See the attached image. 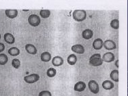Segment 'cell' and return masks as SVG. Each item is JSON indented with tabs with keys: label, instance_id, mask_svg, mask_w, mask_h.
Returning a JSON list of instances; mask_svg holds the SVG:
<instances>
[{
	"label": "cell",
	"instance_id": "ac0fdd59",
	"mask_svg": "<svg viewBox=\"0 0 128 96\" xmlns=\"http://www.w3.org/2000/svg\"><path fill=\"white\" fill-rule=\"evenodd\" d=\"M67 62L70 65L73 66L77 62V58L75 54H70L67 58Z\"/></svg>",
	"mask_w": 128,
	"mask_h": 96
},
{
	"label": "cell",
	"instance_id": "f1b7e54d",
	"mask_svg": "<svg viewBox=\"0 0 128 96\" xmlns=\"http://www.w3.org/2000/svg\"><path fill=\"white\" fill-rule=\"evenodd\" d=\"M1 35L0 34V39H1Z\"/></svg>",
	"mask_w": 128,
	"mask_h": 96
},
{
	"label": "cell",
	"instance_id": "9c48e42d",
	"mask_svg": "<svg viewBox=\"0 0 128 96\" xmlns=\"http://www.w3.org/2000/svg\"><path fill=\"white\" fill-rule=\"evenodd\" d=\"M86 88V84L84 82L79 81L76 82L74 86V90L75 91L82 92L84 91Z\"/></svg>",
	"mask_w": 128,
	"mask_h": 96
},
{
	"label": "cell",
	"instance_id": "4fadbf2b",
	"mask_svg": "<svg viewBox=\"0 0 128 96\" xmlns=\"http://www.w3.org/2000/svg\"><path fill=\"white\" fill-rule=\"evenodd\" d=\"M5 14L7 17L10 18H14L18 16V12L16 10L8 9L5 10Z\"/></svg>",
	"mask_w": 128,
	"mask_h": 96
},
{
	"label": "cell",
	"instance_id": "52a82bcc",
	"mask_svg": "<svg viewBox=\"0 0 128 96\" xmlns=\"http://www.w3.org/2000/svg\"><path fill=\"white\" fill-rule=\"evenodd\" d=\"M103 61L106 62H111L114 61L115 56L114 54L111 52H108L104 54L102 57Z\"/></svg>",
	"mask_w": 128,
	"mask_h": 96
},
{
	"label": "cell",
	"instance_id": "83f0119b",
	"mask_svg": "<svg viewBox=\"0 0 128 96\" xmlns=\"http://www.w3.org/2000/svg\"><path fill=\"white\" fill-rule=\"evenodd\" d=\"M115 65L117 68H118L119 67V65H118V60H117L115 62Z\"/></svg>",
	"mask_w": 128,
	"mask_h": 96
},
{
	"label": "cell",
	"instance_id": "44dd1931",
	"mask_svg": "<svg viewBox=\"0 0 128 96\" xmlns=\"http://www.w3.org/2000/svg\"><path fill=\"white\" fill-rule=\"evenodd\" d=\"M8 57L4 54H0V65H4L8 61Z\"/></svg>",
	"mask_w": 128,
	"mask_h": 96
},
{
	"label": "cell",
	"instance_id": "603a6c76",
	"mask_svg": "<svg viewBox=\"0 0 128 96\" xmlns=\"http://www.w3.org/2000/svg\"><path fill=\"white\" fill-rule=\"evenodd\" d=\"M50 14V12L48 10H41L40 11V15L43 18H48Z\"/></svg>",
	"mask_w": 128,
	"mask_h": 96
},
{
	"label": "cell",
	"instance_id": "5b68a950",
	"mask_svg": "<svg viewBox=\"0 0 128 96\" xmlns=\"http://www.w3.org/2000/svg\"><path fill=\"white\" fill-rule=\"evenodd\" d=\"M40 76L36 74H32L24 77L25 81L28 84H32L36 82L39 80Z\"/></svg>",
	"mask_w": 128,
	"mask_h": 96
},
{
	"label": "cell",
	"instance_id": "7a4b0ae2",
	"mask_svg": "<svg viewBox=\"0 0 128 96\" xmlns=\"http://www.w3.org/2000/svg\"><path fill=\"white\" fill-rule=\"evenodd\" d=\"M73 18L76 22L84 20L86 18V12L83 10H76L73 12Z\"/></svg>",
	"mask_w": 128,
	"mask_h": 96
},
{
	"label": "cell",
	"instance_id": "4316f807",
	"mask_svg": "<svg viewBox=\"0 0 128 96\" xmlns=\"http://www.w3.org/2000/svg\"><path fill=\"white\" fill-rule=\"evenodd\" d=\"M5 48V45L2 43H0V52H2Z\"/></svg>",
	"mask_w": 128,
	"mask_h": 96
},
{
	"label": "cell",
	"instance_id": "7c38bea8",
	"mask_svg": "<svg viewBox=\"0 0 128 96\" xmlns=\"http://www.w3.org/2000/svg\"><path fill=\"white\" fill-rule=\"evenodd\" d=\"M25 49L28 54H35L37 53L36 48L32 44H28L25 46Z\"/></svg>",
	"mask_w": 128,
	"mask_h": 96
},
{
	"label": "cell",
	"instance_id": "3957f363",
	"mask_svg": "<svg viewBox=\"0 0 128 96\" xmlns=\"http://www.w3.org/2000/svg\"><path fill=\"white\" fill-rule=\"evenodd\" d=\"M29 24L34 27L38 26L41 22V19L38 16L35 14H32L29 16L28 18Z\"/></svg>",
	"mask_w": 128,
	"mask_h": 96
},
{
	"label": "cell",
	"instance_id": "6da1fadb",
	"mask_svg": "<svg viewBox=\"0 0 128 96\" xmlns=\"http://www.w3.org/2000/svg\"><path fill=\"white\" fill-rule=\"evenodd\" d=\"M102 64L103 60L100 54H94L89 59V64L92 66H99L102 65Z\"/></svg>",
	"mask_w": 128,
	"mask_h": 96
},
{
	"label": "cell",
	"instance_id": "ffe728a7",
	"mask_svg": "<svg viewBox=\"0 0 128 96\" xmlns=\"http://www.w3.org/2000/svg\"><path fill=\"white\" fill-rule=\"evenodd\" d=\"M8 52L10 55L12 56H16L19 54L20 51L18 48L13 47L9 49L8 50Z\"/></svg>",
	"mask_w": 128,
	"mask_h": 96
},
{
	"label": "cell",
	"instance_id": "277c9868",
	"mask_svg": "<svg viewBox=\"0 0 128 96\" xmlns=\"http://www.w3.org/2000/svg\"><path fill=\"white\" fill-rule=\"evenodd\" d=\"M88 87L90 91L94 94H98L99 91V85L94 80H90L88 82Z\"/></svg>",
	"mask_w": 128,
	"mask_h": 96
},
{
	"label": "cell",
	"instance_id": "ba28073f",
	"mask_svg": "<svg viewBox=\"0 0 128 96\" xmlns=\"http://www.w3.org/2000/svg\"><path fill=\"white\" fill-rule=\"evenodd\" d=\"M72 50L74 52L78 54H83L84 53L85 49L81 44H76L72 47Z\"/></svg>",
	"mask_w": 128,
	"mask_h": 96
},
{
	"label": "cell",
	"instance_id": "e0dca14e",
	"mask_svg": "<svg viewBox=\"0 0 128 96\" xmlns=\"http://www.w3.org/2000/svg\"><path fill=\"white\" fill-rule=\"evenodd\" d=\"M51 56L48 52H45L42 53L41 55V59L43 62H48L50 61Z\"/></svg>",
	"mask_w": 128,
	"mask_h": 96
},
{
	"label": "cell",
	"instance_id": "cb8c5ba5",
	"mask_svg": "<svg viewBox=\"0 0 128 96\" xmlns=\"http://www.w3.org/2000/svg\"><path fill=\"white\" fill-rule=\"evenodd\" d=\"M57 73L56 69L54 68H50L48 70L47 72V74L48 77H53L56 75Z\"/></svg>",
	"mask_w": 128,
	"mask_h": 96
},
{
	"label": "cell",
	"instance_id": "8fae6325",
	"mask_svg": "<svg viewBox=\"0 0 128 96\" xmlns=\"http://www.w3.org/2000/svg\"><path fill=\"white\" fill-rule=\"evenodd\" d=\"M52 64L54 66H58L63 65L64 63V59L60 56H57L54 57L52 60Z\"/></svg>",
	"mask_w": 128,
	"mask_h": 96
},
{
	"label": "cell",
	"instance_id": "30bf717a",
	"mask_svg": "<svg viewBox=\"0 0 128 96\" xmlns=\"http://www.w3.org/2000/svg\"><path fill=\"white\" fill-rule=\"evenodd\" d=\"M92 45H93V47L94 49L96 50H100L103 47V41L101 38H96L94 40Z\"/></svg>",
	"mask_w": 128,
	"mask_h": 96
},
{
	"label": "cell",
	"instance_id": "7402d4cb",
	"mask_svg": "<svg viewBox=\"0 0 128 96\" xmlns=\"http://www.w3.org/2000/svg\"><path fill=\"white\" fill-rule=\"evenodd\" d=\"M110 25L113 28L118 29L119 27V22L118 19H114L112 20L110 23Z\"/></svg>",
	"mask_w": 128,
	"mask_h": 96
},
{
	"label": "cell",
	"instance_id": "2e32d148",
	"mask_svg": "<svg viewBox=\"0 0 128 96\" xmlns=\"http://www.w3.org/2000/svg\"><path fill=\"white\" fill-rule=\"evenodd\" d=\"M4 41L8 44H12L15 42V38L11 34L6 33L4 35Z\"/></svg>",
	"mask_w": 128,
	"mask_h": 96
},
{
	"label": "cell",
	"instance_id": "d6986e66",
	"mask_svg": "<svg viewBox=\"0 0 128 96\" xmlns=\"http://www.w3.org/2000/svg\"><path fill=\"white\" fill-rule=\"evenodd\" d=\"M110 78L116 82H118V71L117 70H112L110 74Z\"/></svg>",
	"mask_w": 128,
	"mask_h": 96
},
{
	"label": "cell",
	"instance_id": "5bb4252c",
	"mask_svg": "<svg viewBox=\"0 0 128 96\" xmlns=\"http://www.w3.org/2000/svg\"><path fill=\"white\" fill-rule=\"evenodd\" d=\"M102 86L105 90H110L114 88V84L111 81L106 80L102 82Z\"/></svg>",
	"mask_w": 128,
	"mask_h": 96
},
{
	"label": "cell",
	"instance_id": "d4e9b609",
	"mask_svg": "<svg viewBox=\"0 0 128 96\" xmlns=\"http://www.w3.org/2000/svg\"><path fill=\"white\" fill-rule=\"evenodd\" d=\"M12 66L16 69H18L20 66L21 62L17 58L14 59L12 62Z\"/></svg>",
	"mask_w": 128,
	"mask_h": 96
},
{
	"label": "cell",
	"instance_id": "8992f818",
	"mask_svg": "<svg viewBox=\"0 0 128 96\" xmlns=\"http://www.w3.org/2000/svg\"><path fill=\"white\" fill-rule=\"evenodd\" d=\"M104 48L107 50H112L116 48V45L115 42L111 40H106L103 44Z\"/></svg>",
	"mask_w": 128,
	"mask_h": 96
},
{
	"label": "cell",
	"instance_id": "9a60e30c",
	"mask_svg": "<svg viewBox=\"0 0 128 96\" xmlns=\"http://www.w3.org/2000/svg\"><path fill=\"white\" fill-rule=\"evenodd\" d=\"M93 35V32L92 30L89 29L84 30L82 33V36L85 39L88 40L91 38Z\"/></svg>",
	"mask_w": 128,
	"mask_h": 96
},
{
	"label": "cell",
	"instance_id": "484cf974",
	"mask_svg": "<svg viewBox=\"0 0 128 96\" xmlns=\"http://www.w3.org/2000/svg\"><path fill=\"white\" fill-rule=\"evenodd\" d=\"M39 96H52L51 92L48 91L44 90L40 92Z\"/></svg>",
	"mask_w": 128,
	"mask_h": 96
}]
</instances>
